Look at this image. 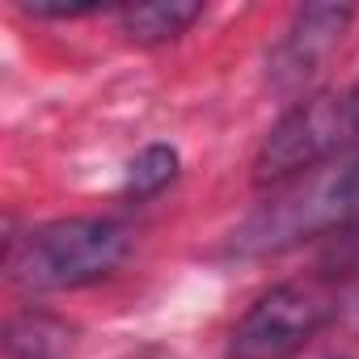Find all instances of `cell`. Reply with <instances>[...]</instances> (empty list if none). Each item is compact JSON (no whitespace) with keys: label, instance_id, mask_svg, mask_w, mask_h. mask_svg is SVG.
<instances>
[{"label":"cell","instance_id":"obj_3","mask_svg":"<svg viewBox=\"0 0 359 359\" xmlns=\"http://www.w3.org/2000/svg\"><path fill=\"white\" fill-rule=\"evenodd\" d=\"M338 300L317 283H279L262 292L229 334V359H292L304 351L325 321H334Z\"/></svg>","mask_w":359,"mask_h":359},{"label":"cell","instance_id":"obj_11","mask_svg":"<svg viewBox=\"0 0 359 359\" xmlns=\"http://www.w3.org/2000/svg\"><path fill=\"white\" fill-rule=\"evenodd\" d=\"M342 102H346V123H351V140L359 144V81L351 85V93H342Z\"/></svg>","mask_w":359,"mask_h":359},{"label":"cell","instance_id":"obj_5","mask_svg":"<svg viewBox=\"0 0 359 359\" xmlns=\"http://www.w3.org/2000/svg\"><path fill=\"white\" fill-rule=\"evenodd\" d=\"M72 342H76V330L68 321H60L55 313H43V309L18 313L5 330V355L9 359H68Z\"/></svg>","mask_w":359,"mask_h":359},{"label":"cell","instance_id":"obj_1","mask_svg":"<svg viewBox=\"0 0 359 359\" xmlns=\"http://www.w3.org/2000/svg\"><path fill=\"white\" fill-rule=\"evenodd\" d=\"M131 237L118 220L106 216H72L30 229L26 237H9V283L22 292H76L123 266Z\"/></svg>","mask_w":359,"mask_h":359},{"label":"cell","instance_id":"obj_4","mask_svg":"<svg viewBox=\"0 0 359 359\" xmlns=\"http://www.w3.org/2000/svg\"><path fill=\"white\" fill-rule=\"evenodd\" d=\"M351 18H355L351 5H304L292 18V26L283 30L279 47L271 51V81L283 93L304 89L325 68V60L338 51Z\"/></svg>","mask_w":359,"mask_h":359},{"label":"cell","instance_id":"obj_2","mask_svg":"<svg viewBox=\"0 0 359 359\" xmlns=\"http://www.w3.org/2000/svg\"><path fill=\"white\" fill-rule=\"evenodd\" d=\"M351 123H346V102L334 93H313L300 97L258 144L254 156V182L258 187H283L296 182L300 173L325 165L334 152L351 148Z\"/></svg>","mask_w":359,"mask_h":359},{"label":"cell","instance_id":"obj_9","mask_svg":"<svg viewBox=\"0 0 359 359\" xmlns=\"http://www.w3.org/2000/svg\"><path fill=\"white\" fill-rule=\"evenodd\" d=\"M317 271L330 279H359V220H346L325 233L317 250Z\"/></svg>","mask_w":359,"mask_h":359},{"label":"cell","instance_id":"obj_8","mask_svg":"<svg viewBox=\"0 0 359 359\" xmlns=\"http://www.w3.org/2000/svg\"><path fill=\"white\" fill-rule=\"evenodd\" d=\"M313 195H317V216L325 233L346 220H359V161L346 165L338 177H330L325 187H317Z\"/></svg>","mask_w":359,"mask_h":359},{"label":"cell","instance_id":"obj_10","mask_svg":"<svg viewBox=\"0 0 359 359\" xmlns=\"http://www.w3.org/2000/svg\"><path fill=\"white\" fill-rule=\"evenodd\" d=\"M334 321L346 330V334H359V283L338 300V309H334Z\"/></svg>","mask_w":359,"mask_h":359},{"label":"cell","instance_id":"obj_6","mask_svg":"<svg viewBox=\"0 0 359 359\" xmlns=\"http://www.w3.org/2000/svg\"><path fill=\"white\" fill-rule=\"evenodd\" d=\"M203 18V5H182V0H156V5H131L118 13L123 34L140 47H161L182 39Z\"/></svg>","mask_w":359,"mask_h":359},{"label":"cell","instance_id":"obj_7","mask_svg":"<svg viewBox=\"0 0 359 359\" xmlns=\"http://www.w3.org/2000/svg\"><path fill=\"white\" fill-rule=\"evenodd\" d=\"M177 177V152L165 148V144H152L144 148L131 165H127V182H123V195L127 199H152L161 195L169 182Z\"/></svg>","mask_w":359,"mask_h":359}]
</instances>
